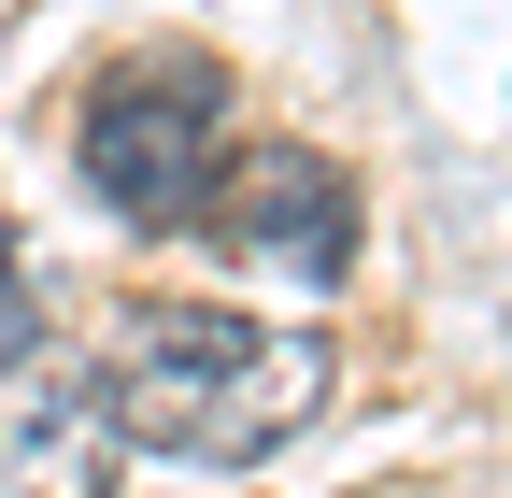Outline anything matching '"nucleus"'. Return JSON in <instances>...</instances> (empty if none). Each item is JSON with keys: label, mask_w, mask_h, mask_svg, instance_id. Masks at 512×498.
<instances>
[{"label": "nucleus", "mask_w": 512, "mask_h": 498, "mask_svg": "<svg viewBox=\"0 0 512 498\" xmlns=\"http://www.w3.org/2000/svg\"><path fill=\"white\" fill-rule=\"evenodd\" d=\"M86 442H100V385H86V370L57 356V342L0 356V498H43Z\"/></svg>", "instance_id": "nucleus-4"}, {"label": "nucleus", "mask_w": 512, "mask_h": 498, "mask_svg": "<svg viewBox=\"0 0 512 498\" xmlns=\"http://www.w3.org/2000/svg\"><path fill=\"white\" fill-rule=\"evenodd\" d=\"M328 413V342L313 328H256L214 299H143L128 342L100 356V427L128 456H185V470H242L285 427Z\"/></svg>", "instance_id": "nucleus-1"}, {"label": "nucleus", "mask_w": 512, "mask_h": 498, "mask_svg": "<svg viewBox=\"0 0 512 498\" xmlns=\"http://www.w3.org/2000/svg\"><path fill=\"white\" fill-rule=\"evenodd\" d=\"M228 171V72L214 57H128V72L86 100V200L114 228H200Z\"/></svg>", "instance_id": "nucleus-2"}, {"label": "nucleus", "mask_w": 512, "mask_h": 498, "mask_svg": "<svg viewBox=\"0 0 512 498\" xmlns=\"http://www.w3.org/2000/svg\"><path fill=\"white\" fill-rule=\"evenodd\" d=\"M200 242L228 271H285V285H342L356 271V185L313 157V143H256L214 171L200 200Z\"/></svg>", "instance_id": "nucleus-3"}, {"label": "nucleus", "mask_w": 512, "mask_h": 498, "mask_svg": "<svg viewBox=\"0 0 512 498\" xmlns=\"http://www.w3.org/2000/svg\"><path fill=\"white\" fill-rule=\"evenodd\" d=\"M29 342H43V285L15 257V228H0V356H29Z\"/></svg>", "instance_id": "nucleus-5"}]
</instances>
